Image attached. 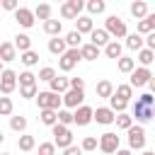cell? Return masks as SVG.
Listing matches in <instances>:
<instances>
[{
  "label": "cell",
  "mask_w": 155,
  "mask_h": 155,
  "mask_svg": "<svg viewBox=\"0 0 155 155\" xmlns=\"http://www.w3.org/2000/svg\"><path fill=\"white\" fill-rule=\"evenodd\" d=\"M104 31H107L109 36H116V39H124V36H128V27H126V22H124L121 17H116V15L107 17Z\"/></svg>",
  "instance_id": "cell-1"
},
{
  "label": "cell",
  "mask_w": 155,
  "mask_h": 155,
  "mask_svg": "<svg viewBox=\"0 0 155 155\" xmlns=\"http://www.w3.org/2000/svg\"><path fill=\"white\" fill-rule=\"evenodd\" d=\"M36 104L39 109H51V111H58L61 104H63V97L61 94H53V92H36Z\"/></svg>",
  "instance_id": "cell-2"
},
{
  "label": "cell",
  "mask_w": 155,
  "mask_h": 155,
  "mask_svg": "<svg viewBox=\"0 0 155 155\" xmlns=\"http://www.w3.org/2000/svg\"><path fill=\"white\" fill-rule=\"evenodd\" d=\"M51 133H53V145H56V148L65 150V148H70V145H73V133H70V128H65V126L56 124V126L51 128Z\"/></svg>",
  "instance_id": "cell-3"
},
{
  "label": "cell",
  "mask_w": 155,
  "mask_h": 155,
  "mask_svg": "<svg viewBox=\"0 0 155 155\" xmlns=\"http://www.w3.org/2000/svg\"><path fill=\"white\" fill-rule=\"evenodd\" d=\"M82 61V56H80V48H68L61 58H58V68L63 70V73H70L78 63Z\"/></svg>",
  "instance_id": "cell-4"
},
{
  "label": "cell",
  "mask_w": 155,
  "mask_h": 155,
  "mask_svg": "<svg viewBox=\"0 0 155 155\" xmlns=\"http://www.w3.org/2000/svg\"><path fill=\"white\" fill-rule=\"evenodd\" d=\"M15 87H17V73L10 70V68H5V70L0 73V92L7 97V94L15 92Z\"/></svg>",
  "instance_id": "cell-5"
},
{
  "label": "cell",
  "mask_w": 155,
  "mask_h": 155,
  "mask_svg": "<svg viewBox=\"0 0 155 155\" xmlns=\"http://www.w3.org/2000/svg\"><path fill=\"white\" fill-rule=\"evenodd\" d=\"M126 133H128V150H140L145 145V128L143 126H131Z\"/></svg>",
  "instance_id": "cell-6"
},
{
  "label": "cell",
  "mask_w": 155,
  "mask_h": 155,
  "mask_svg": "<svg viewBox=\"0 0 155 155\" xmlns=\"http://www.w3.org/2000/svg\"><path fill=\"white\" fill-rule=\"evenodd\" d=\"M99 150L107 153V155H114V153L119 150V136H116L114 131L102 133V136H99Z\"/></svg>",
  "instance_id": "cell-7"
},
{
  "label": "cell",
  "mask_w": 155,
  "mask_h": 155,
  "mask_svg": "<svg viewBox=\"0 0 155 155\" xmlns=\"http://www.w3.org/2000/svg\"><path fill=\"white\" fill-rule=\"evenodd\" d=\"M82 7H85L82 0H68V2L61 5V15H63V19H78Z\"/></svg>",
  "instance_id": "cell-8"
},
{
  "label": "cell",
  "mask_w": 155,
  "mask_h": 155,
  "mask_svg": "<svg viewBox=\"0 0 155 155\" xmlns=\"http://www.w3.org/2000/svg\"><path fill=\"white\" fill-rule=\"evenodd\" d=\"M82 99H85V90H68V92L63 94L65 109H78V107H82Z\"/></svg>",
  "instance_id": "cell-9"
},
{
  "label": "cell",
  "mask_w": 155,
  "mask_h": 155,
  "mask_svg": "<svg viewBox=\"0 0 155 155\" xmlns=\"http://www.w3.org/2000/svg\"><path fill=\"white\" fill-rule=\"evenodd\" d=\"M153 116H155V107L140 104V102L136 99V104H133V119H136V121H140V124H145V121H150Z\"/></svg>",
  "instance_id": "cell-10"
},
{
  "label": "cell",
  "mask_w": 155,
  "mask_h": 155,
  "mask_svg": "<svg viewBox=\"0 0 155 155\" xmlns=\"http://www.w3.org/2000/svg\"><path fill=\"white\" fill-rule=\"evenodd\" d=\"M92 114H94V109L87 107V104H82V107H78V109L73 111V124H78V126H87V124L92 121Z\"/></svg>",
  "instance_id": "cell-11"
},
{
  "label": "cell",
  "mask_w": 155,
  "mask_h": 155,
  "mask_svg": "<svg viewBox=\"0 0 155 155\" xmlns=\"http://www.w3.org/2000/svg\"><path fill=\"white\" fill-rule=\"evenodd\" d=\"M150 78H153V73L148 70V68H136L133 73H131V87H143V85H148L150 82Z\"/></svg>",
  "instance_id": "cell-12"
},
{
  "label": "cell",
  "mask_w": 155,
  "mask_h": 155,
  "mask_svg": "<svg viewBox=\"0 0 155 155\" xmlns=\"http://www.w3.org/2000/svg\"><path fill=\"white\" fill-rule=\"evenodd\" d=\"M15 19H17V24H19V27L29 29V27H34V10H29V7H17Z\"/></svg>",
  "instance_id": "cell-13"
},
{
  "label": "cell",
  "mask_w": 155,
  "mask_h": 155,
  "mask_svg": "<svg viewBox=\"0 0 155 155\" xmlns=\"http://www.w3.org/2000/svg\"><path fill=\"white\" fill-rule=\"evenodd\" d=\"M92 119H94L97 124H102V126H109V124H114L116 114H114L109 107H97V109H94V114H92Z\"/></svg>",
  "instance_id": "cell-14"
},
{
  "label": "cell",
  "mask_w": 155,
  "mask_h": 155,
  "mask_svg": "<svg viewBox=\"0 0 155 155\" xmlns=\"http://www.w3.org/2000/svg\"><path fill=\"white\" fill-rule=\"evenodd\" d=\"M92 29H94V22H92V17L90 15H80L78 19H75V31L82 36V34H92Z\"/></svg>",
  "instance_id": "cell-15"
},
{
  "label": "cell",
  "mask_w": 155,
  "mask_h": 155,
  "mask_svg": "<svg viewBox=\"0 0 155 155\" xmlns=\"http://www.w3.org/2000/svg\"><path fill=\"white\" fill-rule=\"evenodd\" d=\"M70 90V80L68 78H53L51 82H48V92H53V94H65Z\"/></svg>",
  "instance_id": "cell-16"
},
{
  "label": "cell",
  "mask_w": 155,
  "mask_h": 155,
  "mask_svg": "<svg viewBox=\"0 0 155 155\" xmlns=\"http://www.w3.org/2000/svg\"><path fill=\"white\" fill-rule=\"evenodd\" d=\"M109 41H111V36H109L104 29H92V34H90V44H92V46L102 48V46H107Z\"/></svg>",
  "instance_id": "cell-17"
},
{
  "label": "cell",
  "mask_w": 155,
  "mask_h": 155,
  "mask_svg": "<svg viewBox=\"0 0 155 155\" xmlns=\"http://www.w3.org/2000/svg\"><path fill=\"white\" fill-rule=\"evenodd\" d=\"M15 58H17V48H15V44L2 41V44H0V61H2V63H10V61H15Z\"/></svg>",
  "instance_id": "cell-18"
},
{
  "label": "cell",
  "mask_w": 155,
  "mask_h": 155,
  "mask_svg": "<svg viewBox=\"0 0 155 155\" xmlns=\"http://www.w3.org/2000/svg\"><path fill=\"white\" fill-rule=\"evenodd\" d=\"M48 51L53 53V56H63L65 51H68V46H65V39H61V36H53V39H48Z\"/></svg>",
  "instance_id": "cell-19"
},
{
  "label": "cell",
  "mask_w": 155,
  "mask_h": 155,
  "mask_svg": "<svg viewBox=\"0 0 155 155\" xmlns=\"http://www.w3.org/2000/svg\"><path fill=\"white\" fill-rule=\"evenodd\" d=\"M131 15L140 22V19H145L148 17V2H143V0H136V2H131Z\"/></svg>",
  "instance_id": "cell-20"
},
{
  "label": "cell",
  "mask_w": 155,
  "mask_h": 155,
  "mask_svg": "<svg viewBox=\"0 0 155 155\" xmlns=\"http://www.w3.org/2000/svg\"><path fill=\"white\" fill-rule=\"evenodd\" d=\"M15 48H17L19 53L31 51V36H29V34H17V36H15Z\"/></svg>",
  "instance_id": "cell-21"
},
{
  "label": "cell",
  "mask_w": 155,
  "mask_h": 155,
  "mask_svg": "<svg viewBox=\"0 0 155 155\" xmlns=\"http://www.w3.org/2000/svg\"><path fill=\"white\" fill-rule=\"evenodd\" d=\"M80 56H82V61H97L99 58V48L92 46V44H82L80 46Z\"/></svg>",
  "instance_id": "cell-22"
},
{
  "label": "cell",
  "mask_w": 155,
  "mask_h": 155,
  "mask_svg": "<svg viewBox=\"0 0 155 155\" xmlns=\"http://www.w3.org/2000/svg\"><path fill=\"white\" fill-rule=\"evenodd\" d=\"M94 92H97V97L109 99V97L114 94V85H111L109 80H99V82H97V87H94Z\"/></svg>",
  "instance_id": "cell-23"
},
{
  "label": "cell",
  "mask_w": 155,
  "mask_h": 155,
  "mask_svg": "<svg viewBox=\"0 0 155 155\" xmlns=\"http://www.w3.org/2000/svg\"><path fill=\"white\" fill-rule=\"evenodd\" d=\"M39 121L44 124V126H56L58 124V111H51V109H41V114H39Z\"/></svg>",
  "instance_id": "cell-24"
},
{
  "label": "cell",
  "mask_w": 155,
  "mask_h": 155,
  "mask_svg": "<svg viewBox=\"0 0 155 155\" xmlns=\"http://www.w3.org/2000/svg\"><path fill=\"white\" fill-rule=\"evenodd\" d=\"M44 31H46L48 36H61V31H63L61 19H48V22H44Z\"/></svg>",
  "instance_id": "cell-25"
},
{
  "label": "cell",
  "mask_w": 155,
  "mask_h": 155,
  "mask_svg": "<svg viewBox=\"0 0 155 155\" xmlns=\"http://www.w3.org/2000/svg\"><path fill=\"white\" fill-rule=\"evenodd\" d=\"M34 19H44V22H48V19H51V5H48V2L36 5V7H34Z\"/></svg>",
  "instance_id": "cell-26"
},
{
  "label": "cell",
  "mask_w": 155,
  "mask_h": 155,
  "mask_svg": "<svg viewBox=\"0 0 155 155\" xmlns=\"http://www.w3.org/2000/svg\"><path fill=\"white\" fill-rule=\"evenodd\" d=\"M114 124H116V128H121V131H128L131 126H133V116L131 114H116V119H114Z\"/></svg>",
  "instance_id": "cell-27"
},
{
  "label": "cell",
  "mask_w": 155,
  "mask_h": 155,
  "mask_svg": "<svg viewBox=\"0 0 155 155\" xmlns=\"http://www.w3.org/2000/svg\"><path fill=\"white\" fill-rule=\"evenodd\" d=\"M104 56L119 61V58H121V44H119V41H109V44L104 46Z\"/></svg>",
  "instance_id": "cell-28"
},
{
  "label": "cell",
  "mask_w": 155,
  "mask_h": 155,
  "mask_svg": "<svg viewBox=\"0 0 155 155\" xmlns=\"http://www.w3.org/2000/svg\"><path fill=\"white\" fill-rule=\"evenodd\" d=\"M114 97H119V99H124V102H131V97H133V87L126 82V85H119L116 90H114Z\"/></svg>",
  "instance_id": "cell-29"
},
{
  "label": "cell",
  "mask_w": 155,
  "mask_h": 155,
  "mask_svg": "<svg viewBox=\"0 0 155 155\" xmlns=\"http://www.w3.org/2000/svg\"><path fill=\"white\" fill-rule=\"evenodd\" d=\"M65 46H68V48H80V46H82V36H80L75 29L68 31V34H65Z\"/></svg>",
  "instance_id": "cell-30"
},
{
  "label": "cell",
  "mask_w": 155,
  "mask_h": 155,
  "mask_svg": "<svg viewBox=\"0 0 155 155\" xmlns=\"http://www.w3.org/2000/svg\"><path fill=\"white\" fill-rule=\"evenodd\" d=\"M17 145H19L22 153H29V150H34L36 140H34V136H19V138H17Z\"/></svg>",
  "instance_id": "cell-31"
},
{
  "label": "cell",
  "mask_w": 155,
  "mask_h": 155,
  "mask_svg": "<svg viewBox=\"0 0 155 155\" xmlns=\"http://www.w3.org/2000/svg\"><path fill=\"white\" fill-rule=\"evenodd\" d=\"M85 7H87L90 15H102V12L107 10V2H104V0H90Z\"/></svg>",
  "instance_id": "cell-32"
},
{
  "label": "cell",
  "mask_w": 155,
  "mask_h": 155,
  "mask_svg": "<svg viewBox=\"0 0 155 155\" xmlns=\"http://www.w3.org/2000/svg\"><path fill=\"white\" fill-rule=\"evenodd\" d=\"M143 44H145V41H143V36H138V34H128V36H126V46H128L131 51H140Z\"/></svg>",
  "instance_id": "cell-33"
},
{
  "label": "cell",
  "mask_w": 155,
  "mask_h": 155,
  "mask_svg": "<svg viewBox=\"0 0 155 155\" xmlns=\"http://www.w3.org/2000/svg\"><path fill=\"white\" fill-rule=\"evenodd\" d=\"M138 61H140V68H148V65L155 61V53H153L150 48H140V51H138Z\"/></svg>",
  "instance_id": "cell-34"
},
{
  "label": "cell",
  "mask_w": 155,
  "mask_h": 155,
  "mask_svg": "<svg viewBox=\"0 0 155 155\" xmlns=\"http://www.w3.org/2000/svg\"><path fill=\"white\" fill-rule=\"evenodd\" d=\"M19 61H22L27 68H31V65H36V63H39V53H36L34 48H31V51H24V53L19 56Z\"/></svg>",
  "instance_id": "cell-35"
},
{
  "label": "cell",
  "mask_w": 155,
  "mask_h": 155,
  "mask_svg": "<svg viewBox=\"0 0 155 155\" xmlns=\"http://www.w3.org/2000/svg\"><path fill=\"white\" fill-rule=\"evenodd\" d=\"M17 80H19V87H29V85H36V75H34L31 70H24V73H19V75H17Z\"/></svg>",
  "instance_id": "cell-36"
},
{
  "label": "cell",
  "mask_w": 155,
  "mask_h": 155,
  "mask_svg": "<svg viewBox=\"0 0 155 155\" xmlns=\"http://www.w3.org/2000/svg\"><path fill=\"white\" fill-rule=\"evenodd\" d=\"M116 65H119L121 73H133V70H136V61H133V58H126V56H121Z\"/></svg>",
  "instance_id": "cell-37"
},
{
  "label": "cell",
  "mask_w": 155,
  "mask_h": 155,
  "mask_svg": "<svg viewBox=\"0 0 155 155\" xmlns=\"http://www.w3.org/2000/svg\"><path fill=\"white\" fill-rule=\"evenodd\" d=\"M10 128L17 131V133H22V131L27 128V116H12V119H10Z\"/></svg>",
  "instance_id": "cell-38"
},
{
  "label": "cell",
  "mask_w": 155,
  "mask_h": 155,
  "mask_svg": "<svg viewBox=\"0 0 155 155\" xmlns=\"http://www.w3.org/2000/svg\"><path fill=\"white\" fill-rule=\"evenodd\" d=\"M58 124L68 128V126L73 124V111H70V109H58Z\"/></svg>",
  "instance_id": "cell-39"
},
{
  "label": "cell",
  "mask_w": 155,
  "mask_h": 155,
  "mask_svg": "<svg viewBox=\"0 0 155 155\" xmlns=\"http://www.w3.org/2000/svg\"><path fill=\"white\" fill-rule=\"evenodd\" d=\"M12 109H15V107H12V99L2 94V97H0V116H10Z\"/></svg>",
  "instance_id": "cell-40"
},
{
  "label": "cell",
  "mask_w": 155,
  "mask_h": 155,
  "mask_svg": "<svg viewBox=\"0 0 155 155\" xmlns=\"http://www.w3.org/2000/svg\"><path fill=\"white\" fill-rule=\"evenodd\" d=\"M99 148V140L94 138V136H87L85 140H82V145H80V150H87V153H92V150H97Z\"/></svg>",
  "instance_id": "cell-41"
},
{
  "label": "cell",
  "mask_w": 155,
  "mask_h": 155,
  "mask_svg": "<svg viewBox=\"0 0 155 155\" xmlns=\"http://www.w3.org/2000/svg\"><path fill=\"white\" fill-rule=\"evenodd\" d=\"M36 78H39V80H44V82H51V80L56 78V70H53L51 65H46V68H41V70H39V75H36Z\"/></svg>",
  "instance_id": "cell-42"
},
{
  "label": "cell",
  "mask_w": 155,
  "mask_h": 155,
  "mask_svg": "<svg viewBox=\"0 0 155 155\" xmlns=\"http://www.w3.org/2000/svg\"><path fill=\"white\" fill-rule=\"evenodd\" d=\"M19 97H24V99H31V97H36V85H29V87H19Z\"/></svg>",
  "instance_id": "cell-43"
},
{
  "label": "cell",
  "mask_w": 155,
  "mask_h": 155,
  "mask_svg": "<svg viewBox=\"0 0 155 155\" xmlns=\"http://www.w3.org/2000/svg\"><path fill=\"white\" fill-rule=\"evenodd\" d=\"M39 155H56V145L53 143H39Z\"/></svg>",
  "instance_id": "cell-44"
},
{
  "label": "cell",
  "mask_w": 155,
  "mask_h": 155,
  "mask_svg": "<svg viewBox=\"0 0 155 155\" xmlns=\"http://www.w3.org/2000/svg\"><path fill=\"white\" fill-rule=\"evenodd\" d=\"M138 102H140V104H148V107H155V97H153L150 92L140 94V97H138Z\"/></svg>",
  "instance_id": "cell-45"
},
{
  "label": "cell",
  "mask_w": 155,
  "mask_h": 155,
  "mask_svg": "<svg viewBox=\"0 0 155 155\" xmlns=\"http://www.w3.org/2000/svg\"><path fill=\"white\" fill-rule=\"evenodd\" d=\"M70 90H85V80L82 78H70Z\"/></svg>",
  "instance_id": "cell-46"
},
{
  "label": "cell",
  "mask_w": 155,
  "mask_h": 155,
  "mask_svg": "<svg viewBox=\"0 0 155 155\" xmlns=\"http://www.w3.org/2000/svg\"><path fill=\"white\" fill-rule=\"evenodd\" d=\"M143 41H145V48H150V51L155 53V31H150V34H148Z\"/></svg>",
  "instance_id": "cell-47"
},
{
  "label": "cell",
  "mask_w": 155,
  "mask_h": 155,
  "mask_svg": "<svg viewBox=\"0 0 155 155\" xmlns=\"http://www.w3.org/2000/svg\"><path fill=\"white\" fill-rule=\"evenodd\" d=\"M2 7L10 12H17V0H2Z\"/></svg>",
  "instance_id": "cell-48"
},
{
  "label": "cell",
  "mask_w": 155,
  "mask_h": 155,
  "mask_svg": "<svg viewBox=\"0 0 155 155\" xmlns=\"http://www.w3.org/2000/svg\"><path fill=\"white\" fill-rule=\"evenodd\" d=\"M145 24L150 27V31H155V12H153V15L148 12V17H145Z\"/></svg>",
  "instance_id": "cell-49"
},
{
  "label": "cell",
  "mask_w": 155,
  "mask_h": 155,
  "mask_svg": "<svg viewBox=\"0 0 155 155\" xmlns=\"http://www.w3.org/2000/svg\"><path fill=\"white\" fill-rule=\"evenodd\" d=\"M80 153H82V150H80L78 145H70V148H65V150H63V155H80Z\"/></svg>",
  "instance_id": "cell-50"
},
{
  "label": "cell",
  "mask_w": 155,
  "mask_h": 155,
  "mask_svg": "<svg viewBox=\"0 0 155 155\" xmlns=\"http://www.w3.org/2000/svg\"><path fill=\"white\" fill-rule=\"evenodd\" d=\"M148 87H150V94H155V75L150 78V82H148Z\"/></svg>",
  "instance_id": "cell-51"
},
{
  "label": "cell",
  "mask_w": 155,
  "mask_h": 155,
  "mask_svg": "<svg viewBox=\"0 0 155 155\" xmlns=\"http://www.w3.org/2000/svg\"><path fill=\"white\" fill-rule=\"evenodd\" d=\"M116 155H133V153H131V150H121V148H119V150H116Z\"/></svg>",
  "instance_id": "cell-52"
},
{
  "label": "cell",
  "mask_w": 155,
  "mask_h": 155,
  "mask_svg": "<svg viewBox=\"0 0 155 155\" xmlns=\"http://www.w3.org/2000/svg\"><path fill=\"white\" fill-rule=\"evenodd\" d=\"M143 155H155V153H153V150H145V153H143Z\"/></svg>",
  "instance_id": "cell-53"
},
{
  "label": "cell",
  "mask_w": 155,
  "mask_h": 155,
  "mask_svg": "<svg viewBox=\"0 0 155 155\" xmlns=\"http://www.w3.org/2000/svg\"><path fill=\"white\" fill-rule=\"evenodd\" d=\"M2 140H5V136H2V131H0V143H2Z\"/></svg>",
  "instance_id": "cell-54"
},
{
  "label": "cell",
  "mask_w": 155,
  "mask_h": 155,
  "mask_svg": "<svg viewBox=\"0 0 155 155\" xmlns=\"http://www.w3.org/2000/svg\"><path fill=\"white\" fill-rule=\"evenodd\" d=\"M2 70H5V68H2V61H0V73H2Z\"/></svg>",
  "instance_id": "cell-55"
},
{
  "label": "cell",
  "mask_w": 155,
  "mask_h": 155,
  "mask_svg": "<svg viewBox=\"0 0 155 155\" xmlns=\"http://www.w3.org/2000/svg\"><path fill=\"white\" fill-rule=\"evenodd\" d=\"M0 7H2V0H0Z\"/></svg>",
  "instance_id": "cell-56"
},
{
  "label": "cell",
  "mask_w": 155,
  "mask_h": 155,
  "mask_svg": "<svg viewBox=\"0 0 155 155\" xmlns=\"http://www.w3.org/2000/svg\"><path fill=\"white\" fill-rule=\"evenodd\" d=\"M2 155H10V153H2Z\"/></svg>",
  "instance_id": "cell-57"
}]
</instances>
